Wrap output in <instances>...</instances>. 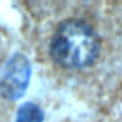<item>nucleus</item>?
<instances>
[{"mask_svg":"<svg viewBox=\"0 0 122 122\" xmlns=\"http://www.w3.org/2000/svg\"><path fill=\"white\" fill-rule=\"evenodd\" d=\"M101 49L96 32L83 20L71 19L60 25L50 42L53 60L66 69H82L91 66Z\"/></svg>","mask_w":122,"mask_h":122,"instance_id":"nucleus-1","label":"nucleus"},{"mask_svg":"<svg viewBox=\"0 0 122 122\" xmlns=\"http://www.w3.org/2000/svg\"><path fill=\"white\" fill-rule=\"evenodd\" d=\"M30 78V65L27 59L22 55L13 56L0 78V95L9 101L19 99L27 85Z\"/></svg>","mask_w":122,"mask_h":122,"instance_id":"nucleus-2","label":"nucleus"},{"mask_svg":"<svg viewBox=\"0 0 122 122\" xmlns=\"http://www.w3.org/2000/svg\"><path fill=\"white\" fill-rule=\"evenodd\" d=\"M42 121H43V113L33 103H25L19 109L16 118V122H42Z\"/></svg>","mask_w":122,"mask_h":122,"instance_id":"nucleus-3","label":"nucleus"}]
</instances>
